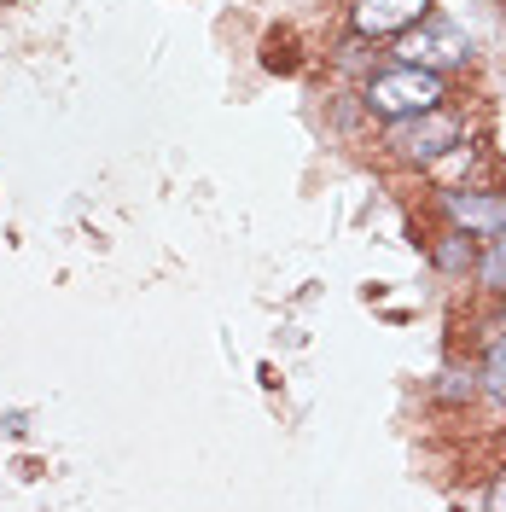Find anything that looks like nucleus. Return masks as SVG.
I'll return each instance as SVG.
<instances>
[{
	"label": "nucleus",
	"mask_w": 506,
	"mask_h": 512,
	"mask_svg": "<svg viewBox=\"0 0 506 512\" xmlns=\"http://www.w3.org/2000/svg\"><path fill=\"white\" fill-rule=\"evenodd\" d=\"M402 64H425V70H454V64L472 59V35L460 30V24H448V18H419L413 30H402Z\"/></svg>",
	"instance_id": "obj_3"
},
{
	"label": "nucleus",
	"mask_w": 506,
	"mask_h": 512,
	"mask_svg": "<svg viewBox=\"0 0 506 512\" xmlns=\"http://www.w3.org/2000/svg\"><path fill=\"white\" fill-rule=\"evenodd\" d=\"M448 99L443 70H425V64H396V70H379L367 82V111L396 123V117H413V111H431Z\"/></svg>",
	"instance_id": "obj_1"
},
{
	"label": "nucleus",
	"mask_w": 506,
	"mask_h": 512,
	"mask_svg": "<svg viewBox=\"0 0 506 512\" xmlns=\"http://www.w3.org/2000/svg\"><path fill=\"white\" fill-rule=\"evenodd\" d=\"M437 268H443V274H466V268H477V245H472L466 227H454L443 245H437Z\"/></svg>",
	"instance_id": "obj_6"
},
{
	"label": "nucleus",
	"mask_w": 506,
	"mask_h": 512,
	"mask_svg": "<svg viewBox=\"0 0 506 512\" xmlns=\"http://www.w3.org/2000/svg\"><path fill=\"white\" fill-rule=\"evenodd\" d=\"M431 12V0H355V35L361 41H384V35H402L413 30L419 18Z\"/></svg>",
	"instance_id": "obj_4"
},
{
	"label": "nucleus",
	"mask_w": 506,
	"mask_h": 512,
	"mask_svg": "<svg viewBox=\"0 0 506 512\" xmlns=\"http://www.w3.org/2000/svg\"><path fill=\"white\" fill-rule=\"evenodd\" d=\"M483 390H489L495 402H506V338L489 344V361H483Z\"/></svg>",
	"instance_id": "obj_7"
},
{
	"label": "nucleus",
	"mask_w": 506,
	"mask_h": 512,
	"mask_svg": "<svg viewBox=\"0 0 506 512\" xmlns=\"http://www.w3.org/2000/svg\"><path fill=\"white\" fill-rule=\"evenodd\" d=\"M460 140H466V123H460L454 111H443V105L413 111V117H396V123H390V146H396L408 163H437V158H448Z\"/></svg>",
	"instance_id": "obj_2"
},
{
	"label": "nucleus",
	"mask_w": 506,
	"mask_h": 512,
	"mask_svg": "<svg viewBox=\"0 0 506 512\" xmlns=\"http://www.w3.org/2000/svg\"><path fill=\"white\" fill-rule=\"evenodd\" d=\"M477 274H483V286H489V291H506V233L495 239V251L477 262Z\"/></svg>",
	"instance_id": "obj_8"
},
{
	"label": "nucleus",
	"mask_w": 506,
	"mask_h": 512,
	"mask_svg": "<svg viewBox=\"0 0 506 512\" xmlns=\"http://www.w3.org/2000/svg\"><path fill=\"white\" fill-rule=\"evenodd\" d=\"M448 216L466 233H506V198H495V192H448Z\"/></svg>",
	"instance_id": "obj_5"
},
{
	"label": "nucleus",
	"mask_w": 506,
	"mask_h": 512,
	"mask_svg": "<svg viewBox=\"0 0 506 512\" xmlns=\"http://www.w3.org/2000/svg\"><path fill=\"white\" fill-rule=\"evenodd\" d=\"M489 507H495V512H506V472L495 478V489H489Z\"/></svg>",
	"instance_id": "obj_9"
}]
</instances>
